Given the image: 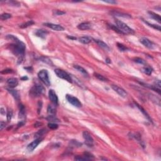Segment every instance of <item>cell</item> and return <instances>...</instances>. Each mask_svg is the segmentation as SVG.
I'll use <instances>...</instances> for the list:
<instances>
[{"label":"cell","mask_w":161,"mask_h":161,"mask_svg":"<svg viewBox=\"0 0 161 161\" xmlns=\"http://www.w3.org/2000/svg\"><path fill=\"white\" fill-rule=\"evenodd\" d=\"M65 13V12H64V11H60V10H56V11H54V14L56 15H62Z\"/></svg>","instance_id":"ee69618b"},{"label":"cell","mask_w":161,"mask_h":161,"mask_svg":"<svg viewBox=\"0 0 161 161\" xmlns=\"http://www.w3.org/2000/svg\"><path fill=\"white\" fill-rule=\"evenodd\" d=\"M42 140H43L42 138H37V139L35 140L34 141H33L32 142H31L30 144L28 145L27 150L30 151V152H32L33 150L38 146V144L42 142Z\"/></svg>","instance_id":"ba28073f"},{"label":"cell","mask_w":161,"mask_h":161,"mask_svg":"<svg viewBox=\"0 0 161 161\" xmlns=\"http://www.w3.org/2000/svg\"><path fill=\"white\" fill-rule=\"evenodd\" d=\"M47 113L50 115H55L56 113V110L55 108V107L53 106L52 105H49L47 107Z\"/></svg>","instance_id":"44dd1931"},{"label":"cell","mask_w":161,"mask_h":161,"mask_svg":"<svg viewBox=\"0 0 161 161\" xmlns=\"http://www.w3.org/2000/svg\"><path fill=\"white\" fill-rule=\"evenodd\" d=\"M94 40V42H96L97 44H98L100 47H101L102 49H105V51H110V47H108V45H107L106 44H105V42L101 41V40Z\"/></svg>","instance_id":"9a60e30c"},{"label":"cell","mask_w":161,"mask_h":161,"mask_svg":"<svg viewBox=\"0 0 161 161\" xmlns=\"http://www.w3.org/2000/svg\"><path fill=\"white\" fill-rule=\"evenodd\" d=\"M46 131H47L46 130V129H42V130H40L38 131L37 133H35V137L40 138L43 135H44V133L46 132Z\"/></svg>","instance_id":"f546056e"},{"label":"cell","mask_w":161,"mask_h":161,"mask_svg":"<svg viewBox=\"0 0 161 161\" xmlns=\"http://www.w3.org/2000/svg\"><path fill=\"white\" fill-rule=\"evenodd\" d=\"M79 42L84 44H88L91 42V38L89 37H82L79 38Z\"/></svg>","instance_id":"603a6c76"},{"label":"cell","mask_w":161,"mask_h":161,"mask_svg":"<svg viewBox=\"0 0 161 161\" xmlns=\"http://www.w3.org/2000/svg\"><path fill=\"white\" fill-rule=\"evenodd\" d=\"M145 22V23L147 24L149 27H151L154 28V29H156L159 31H161V27H160L159 25H154V24H150L147 22Z\"/></svg>","instance_id":"d590c367"},{"label":"cell","mask_w":161,"mask_h":161,"mask_svg":"<svg viewBox=\"0 0 161 161\" xmlns=\"http://www.w3.org/2000/svg\"><path fill=\"white\" fill-rule=\"evenodd\" d=\"M111 14L113 15H114V16H121V17H123V18H132V16L130 15H128V14H126V13H121V12H119V11H113L111 12Z\"/></svg>","instance_id":"ac0fdd59"},{"label":"cell","mask_w":161,"mask_h":161,"mask_svg":"<svg viewBox=\"0 0 161 161\" xmlns=\"http://www.w3.org/2000/svg\"><path fill=\"white\" fill-rule=\"evenodd\" d=\"M65 98L69 103H71V105H73L75 107L80 108V107L82 106V103L76 97H74V96L70 95V94H67L65 96Z\"/></svg>","instance_id":"52a82bcc"},{"label":"cell","mask_w":161,"mask_h":161,"mask_svg":"<svg viewBox=\"0 0 161 161\" xmlns=\"http://www.w3.org/2000/svg\"><path fill=\"white\" fill-rule=\"evenodd\" d=\"M105 61H106V63H108V64H110L111 63L110 59H108V58L106 59Z\"/></svg>","instance_id":"c3c4849f"},{"label":"cell","mask_w":161,"mask_h":161,"mask_svg":"<svg viewBox=\"0 0 161 161\" xmlns=\"http://www.w3.org/2000/svg\"><path fill=\"white\" fill-rule=\"evenodd\" d=\"M44 25L47 27H49L51 29L54 30L55 31H63L64 30V28L62 27L60 25H57V24L54 23H45L44 24Z\"/></svg>","instance_id":"7c38bea8"},{"label":"cell","mask_w":161,"mask_h":161,"mask_svg":"<svg viewBox=\"0 0 161 161\" xmlns=\"http://www.w3.org/2000/svg\"><path fill=\"white\" fill-rule=\"evenodd\" d=\"M40 59H41V60L43 62H45L46 64H49V65H52L53 64L52 62V61H51V59H49V58H47V57H42L41 58H40Z\"/></svg>","instance_id":"e575fe53"},{"label":"cell","mask_w":161,"mask_h":161,"mask_svg":"<svg viewBox=\"0 0 161 161\" xmlns=\"http://www.w3.org/2000/svg\"><path fill=\"white\" fill-rule=\"evenodd\" d=\"M91 25L89 22H84L81 23L78 26V28L81 30H86L91 28Z\"/></svg>","instance_id":"5bb4252c"},{"label":"cell","mask_w":161,"mask_h":161,"mask_svg":"<svg viewBox=\"0 0 161 161\" xmlns=\"http://www.w3.org/2000/svg\"><path fill=\"white\" fill-rule=\"evenodd\" d=\"M22 80H26V79H28V78L27 77H23V78H22Z\"/></svg>","instance_id":"f907efd6"},{"label":"cell","mask_w":161,"mask_h":161,"mask_svg":"<svg viewBox=\"0 0 161 161\" xmlns=\"http://www.w3.org/2000/svg\"><path fill=\"white\" fill-rule=\"evenodd\" d=\"M49 98L51 102L54 105H58V97L57 96L56 93L53 89H51L49 91Z\"/></svg>","instance_id":"9c48e42d"},{"label":"cell","mask_w":161,"mask_h":161,"mask_svg":"<svg viewBox=\"0 0 161 161\" xmlns=\"http://www.w3.org/2000/svg\"><path fill=\"white\" fill-rule=\"evenodd\" d=\"M83 136L84 139V142L85 144L89 147H92L94 145V140L90 135V133L87 132V131H84L83 133Z\"/></svg>","instance_id":"8992f818"},{"label":"cell","mask_w":161,"mask_h":161,"mask_svg":"<svg viewBox=\"0 0 161 161\" xmlns=\"http://www.w3.org/2000/svg\"><path fill=\"white\" fill-rule=\"evenodd\" d=\"M47 120L51 123H57L59 121V120L55 115H49L47 117Z\"/></svg>","instance_id":"d4e9b609"},{"label":"cell","mask_w":161,"mask_h":161,"mask_svg":"<svg viewBox=\"0 0 161 161\" xmlns=\"http://www.w3.org/2000/svg\"><path fill=\"white\" fill-rule=\"evenodd\" d=\"M140 42H141L142 44H143L145 47H146L147 48H148V49H152L154 47V43L152 42H151L150 40H148V38H145V37H143V38H140Z\"/></svg>","instance_id":"8fae6325"},{"label":"cell","mask_w":161,"mask_h":161,"mask_svg":"<svg viewBox=\"0 0 161 161\" xmlns=\"http://www.w3.org/2000/svg\"><path fill=\"white\" fill-rule=\"evenodd\" d=\"M9 5H11V6H20V4L17 1H8Z\"/></svg>","instance_id":"60d3db41"},{"label":"cell","mask_w":161,"mask_h":161,"mask_svg":"<svg viewBox=\"0 0 161 161\" xmlns=\"http://www.w3.org/2000/svg\"><path fill=\"white\" fill-rule=\"evenodd\" d=\"M148 14L150 15V16L152 17L153 19L156 20L157 22H158L159 23H161V16L160 15H159L158 14H156V13L152 12V11H148Z\"/></svg>","instance_id":"ffe728a7"},{"label":"cell","mask_w":161,"mask_h":161,"mask_svg":"<svg viewBox=\"0 0 161 161\" xmlns=\"http://www.w3.org/2000/svg\"><path fill=\"white\" fill-rule=\"evenodd\" d=\"M143 72L145 73V74L150 76V74L152 73V68H150V67H145L143 69Z\"/></svg>","instance_id":"4dcf8cb0"},{"label":"cell","mask_w":161,"mask_h":161,"mask_svg":"<svg viewBox=\"0 0 161 161\" xmlns=\"http://www.w3.org/2000/svg\"><path fill=\"white\" fill-rule=\"evenodd\" d=\"M104 2L105 3H111V4H116V1H104Z\"/></svg>","instance_id":"7dc6e473"},{"label":"cell","mask_w":161,"mask_h":161,"mask_svg":"<svg viewBox=\"0 0 161 161\" xmlns=\"http://www.w3.org/2000/svg\"><path fill=\"white\" fill-rule=\"evenodd\" d=\"M115 23H116V27L121 31L123 34H133L134 33L133 30L129 27L125 23L118 20H116Z\"/></svg>","instance_id":"7a4b0ae2"},{"label":"cell","mask_w":161,"mask_h":161,"mask_svg":"<svg viewBox=\"0 0 161 161\" xmlns=\"http://www.w3.org/2000/svg\"><path fill=\"white\" fill-rule=\"evenodd\" d=\"M6 38H9L10 40H13L15 42V44H11L10 45V49L11 52L18 57V62L21 63L23 60L25 54V51L26 46L23 42L20 41L19 39L13 36L12 35H8L6 36Z\"/></svg>","instance_id":"6da1fadb"},{"label":"cell","mask_w":161,"mask_h":161,"mask_svg":"<svg viewBox=\"0 0 161 161\" xmlns=\"http://www.w3.org/2000/svg\"><path fill=\"white\" fill-rule=\"evenodd\" d=\"M13 71L12 69H5V70H3V71L1 72V74H8V73H12Z\"/></svg>","instance_id":"b9f144b4"},{"label":"cell","mask_w":161,"mask_h":161,"mask_svg":"<svg viewBox=\"0 0 161 161\" xmlns=\"http://www.w3.org/2000/svg\"><path fill=\"white\" fill-rule=\"evenodd\" d=\"M111 87H112L113 89L115 92H117L118 94H119L120 96L123 97V98H126V97H127V92H126L123 88L119 87L118 86L114 85V84H113V85L111 86Z\"/></svg>","instance_id":"30bf717a"},{"label":"cell","mask_w":161,"mask_h":161,"mask_svg":"<svg viewBox=\"0 0 161 161\" xmlns=\"http://www.w3.org/2000/svg\"><path fill=\"white\" fill-rule=\"evenodd\" d=\"M7 120L8 121H9L11 120L12 116H13V111L11 110H8L7 111Z\"/></svg>","instance_id":"8d00e7d4"},{"label":"cell","mask_w":161,"mask_h":161,"mask_svg":"<svg viewBox=\"0 0 161 161\" xmlns=\"http://www.w3.org/2000/svg\"><path fill=\"white\" fill-rule=\"evenodd\" d=\"M133 137L135 138L137 140L138 142H139L140 143V145H142V146L143 147H144V144H143V141H142V138H141V136H140V134H138V133H135V134H134L133 135Z\"/></svg>","instance_id":"484cf974"},{"label":"cell","mask_w":161,"mask_h":161,"mask_svg":"<svg viewBox=\"0 0 161 161\" xmlns=\"http://www.w3.org/2000/svg\"><path fill=\"white\" fill-rule=\"evenodd\" d=\"M33 23H34V22H33V21H28V22L20 25V27L22 28H27L28 27H30V26L32 25Z\"/></svg>","instance_id":"83f0119b"},{"label":"cell","mask_w":161,"mask_h":161,"mask_svg":"<svg viewBox=\"0 0 161 161\" xmlns=\"http://www.w3.org/2000/svg\"><path fill=\"white\" fill-rule=\"evenodd\" d=\"M47 33H48V32L44 30H38L37 31L35 34H36L37 37H41V38H45Z\"/></svg>","instance_id":"7402d4cb"},{"label":"cell","mask_w":161,"mask_h":161,"mask_svg":"<svg viewBox=\"0 0 161 161\" xmlns=\"http://www.w3.org/2000/svg\"><path fill=\"white\" fill-rule=\"evenodd\" d=\"M7 90L13 96V98H15L16 101H18V100H20V96L17 91L14 90V89H7Z\"/></svg>","instance_id":"2e32d148"},{"label":"cell","mask_w":161,"mask_h":161,"mask_svg":"<svg viewBox=\"0 0 161 161\" xmlns=\"http://www.w3.org/2000/svg\"><path fill=\"white\" fill-rule=\"evenodd\" d=\"M134 61L140 64H145V61L143 59L141 58H135L134 59Z\"/></svg>","instance_id":"f35d334b"},{"label":"cell","mask_w":161,"mask_h":161,"mask_svg":"<svg viewBox=\"0 0 161 161\" xmlns=\"http://www.w3.org/2000/svg\"><path fill=\"white\" fill-rule=\"evenodd\" d=\"M25 107L23 105H20V112H19V118H22L25 116Z\"/></svg>","instance_id":"4316f807"},{"label":"cell","mask_w":161,"mask_h":161,"mask_svg":"<svg viewBox=\"0 0 161 161\" xmlns=\"http://www.w3.org/2000/svg\"><path fill=\"white\" fill-rule=\"evenodd\" d=\"M94 76H95L96 78H98L99 80L101 81H108V79H107L106 78H105V77H104V76H102V75H101V74H97V73H96V74H94Z\"/></svg>","instance_id":"1f68e13d"},{"label":"cell","mask_w":161,"mask_h":161,"mask_svg":"<svg viewBox=\"0 0 161 161\" xmlns=\"http://www.w3.org/2000/svg\"><path fill=\"white\" fill-rule=\"evenodd\" d=\"M67 37H68L69 38H70V39H73V40H75V39H76V38H75V37H73L68 36Z\"/></svg>","instance_id":"681fc988"},{"label":"cell","mask_w":161,"mask_h":161,"mask_svg":"<svg viewBox=\"0 0 161 161\" xmlns=\"http://www.w3.org/2000/svg\"><path fill=\"white\" fill-rule=\"evenodd\" d=\"M11 17V15H10V14H9V13H3V14H2L1 15V19L2 20H8V19H9V18H10Z\"/></svg>","instance_id":"836d02e7"},{"label":"cell","mask_w":161,"mask_h":161,"mask_svg":"<svg viewBox=\"0 0 161 161\" xmlns=\"http://www.w3.org/2000/svg\"><path fill=\"white\" fill-rule=\"evenodd\" d=\"M38 77L40 79L41 81L45 84L47 86H49L51 85V82H50V79H49V74L47 72V70L43 69L39 71L38 73Z\"/></svg>","instance_id":"3957f363"},{"label":"cell","mask_w":161,"mask_h":161,"mask_svg":"<svg viewBox=\"0 0 161 161\" xmlns=\"http://www.w3.org/2000/svg\"><path fill=\"white\" fill-rule=\"evenodd\" d=\"M140 84L141 85L145 86V87H148V89H152V90L154 91L157 92L159 94H161V89L157 88L155 86L150 85V84H147V83H140Z\"/></svg>","instance_id":"e0dca14e"},{"label":"cell","mask_w":161,"mask_h":161,"mask_svg":"<svg viewBox=\"0 0 161 161\" xmlns=\"http://www.w3.org/2000/svg\"><path fill=\"white\" fill-rule=\"evenodd\" d=\"M110 26L111 28L113 30L115 31V32H116L118 33H121V34H123L121 31L120 30L118 29V28L117 27H116V26H114V25H110Z\"/></svg>","instance_id":"ab89813d"},{"label":"cell","mask_w":161,"mask_h":161,"mask_svg":"<svg viewBox=\"0 0 161 161\" xmlns=\"http://www.w3.org/2000/svg\"><path fill=\"white\" fill-rule=\"evenodd\" d=\"M155 86H156L157 88L159 89H161V81L160 80H157L155 82Z\"/></svg>","instance_id":"7bdbcfd3"},{"label":"cell","mask_w":161,"mask_h":161,"mask_svg":"<svg viewBox=\"0 0 161 161\" xmlns=\"http://www.w3.org/2000/svg\"><path fill=\"white\" fill-rule=\"evenodd\" d=\"M6 127V123L4 122V121H1V125H0V130H3Z\"/></svg>","instance_id":"f6af8a7d"},{"label":"cell","mask_w":161,"mask_h":161,"mask_svg":"<svg viewBox=\"0 0 161 161\" xmlns=\"http://www.w3.org/2000/svg\"><path fill=\"white\" fill-rule=\"evenodd\" d=\"M74 160L76 161H89V160L87 159L86 156H77L74 157Z\"/></svg>","instance_id":"d6a6232c"},{"label":"cell","mask_w":161,"mask_h":161,"mask_svg":"<svg viewBox=\"0 0 161 161\" xmlns=\"http://www.w3.org/2000/svg\"><path fill=\"white\" fill-rule=\"evenodd\" d=\"M8 85L9 86V87L11 88H14V87H16L18 84V81L16 78H11L8 79L6 81Z\"/></svg>","instance_id":"4fadbf2b"},{"label":"cell","mask_w":161,"mask_h":161,"mask_svg":"<svg viewBox=\"0 0 161 161\" xmlns=\"http://www.w3.org/2000/svg\"><path fill=\"white\" fill-rule=\"evenodd\" d=\"M55 74H56L57 77L61 78L62 79L65 80V81H67L69 83H72L73 82V79H72L71 76L68 73H66L65 71H63L62 69H55Z\"/></svg>","instance_id":"277c9868"},{"label":"cell","mask_w":161,"mask_h":161,"mask_svg":"<svg viewBox=\"0 0 161 161\" xmlns=\"http://www.w3.org/2000/svg\"><path fill=\"white\" fill-rule=\"evenodd\" d=\"M48 127H49L51 129L55 130V129H57L58 128V125H57V124H56L55 123H49V124H48Z\"/></svg>","instance_id":"74e56055"},{"label":"cell","mask_w":161,"mask_h":161,"mask_svg":"<svg viewBox=\"0 0 161 161\" xmlns=\"http://www.w3.org/2000/svg\"><path fill=\"white\" fill-rule=\"evenodd\" d=\"M42 101H39L38 102V113H39L41 110V108H42Z\"/></svg>","instance_id":"bcb514c9"},{"label":"cell","mask_w":161,"mask_h":161,"mask_svg":"<svg viewBox=\"0 0 161 161\" xmlns=\"http://www.w3.org/2000/svg\"><path fill=\"white\" fill-rule=\"evenodd\" d=\"M44 91V87L41 85H35L30 89V94L33 97H38L43 94Z\"/></svg>","instance_id":"5b68a950"},{"label":"cell","mask_w":161,"mask_h":161,"mask_svg":"<svg viewBox=\"0 0 161 161\" xmlns=\"http://www.w3.org/2000/svg\"><path fill=\"white\" fill-rule=\"evenodd\" d=\"M74 67L76 69H77L79 72H80L81 73L84 74V76H88V73H87V72L86 71V70L85 69H84L83 67H81V66H80V65H74Z\"/></svg>","instance_id":"d6986e66"},{"label":"cell","mask_w":161,"mask_h":161,"mask_svg":"<svg viewBox=\"0 0 161 161\" xmlns=\"http://www.w3.org/2000/svg\"><path fill=\"white\" fill-rule=\"evenodd\" d=\"M117 47L120 51H121V52H125V51H129V48H127V47H125L124 45H123V44H120V43H117Z\"/></svg>","instance_id":"f1b7e54d"},{"label":"cell","mask_w":161,"mask_h":161,"mask_svg":"<svg viewBox=\"0 0 161 161\" xmlns=\"http://www.w3.org/2000/svg\"><path fill=\"white\" fill-rule=\"evenodd\" d=\"M135 105H137V106L138 108V109H139L143 113V114L144 115H145V117H146L147 118V119L149 120H150V121H152V119L150 118V116L148 115V113H147L146 112V111H145V110H144V109H143V108H142V107L141 106H140V105H138V104H137V103H135Z\"/></svg>","instance_id":"cb8c5ba5"}]
</instances>
